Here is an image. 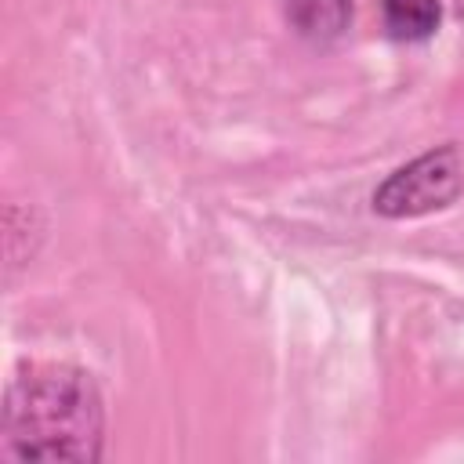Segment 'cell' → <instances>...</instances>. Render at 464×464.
Wrapping results in <instances>:
<instances>
[{"mask_svg":"<svg viewBox=\"0 0 464 464\" xmlns=\"http://www.w3.org/2000/svg\"><path fill=\"white\" fill-rule=\"evenodd\" d=\"M286 22L312 44H330L352 25V0H286Z\"/></svg>","mask_w":464,"mask_h":464,"instance_id":"cell-3","label":"cell"},{"mask_svg":"<svg viewBox=\"0 0 464 464\" xmlns=\"http://www.w3.org/2000/svg\"><path fill=\"white\" fill-rule=\"evenodd\" d=\"M381 18H384L388 36L417 44L439 29L442 4L439 0H381Z\"/></svg>","mask_w":464,"mask_h":464,"instance_id":"cell-4","label":"cell"},{"mask_svg":"<svg viewBox=\"0 0 464 464\" xmlns=\"http://www.w3.org/2000/svg\"><path fill=\"white\" fill-rule=\"evenodd\" d=\"M464 188V156L457 145L428 149L373 188V210L384 218H420L450 207Z\"/></svg>","mask_w":464,"mask_h":464,"instance_id":"cell-2","label":"cell"},{"mask_svg":"<svg viewBox=\"0 0 464 464\" xmlns=\"http://www.w3.org/2000/svg\"><path fill=\"white\" fill-rule=\"evenodd\" d=\"M105 410L87 370L47 362L11 377L4 399V457L98 460Z\"/></svg>","mask_w":464,"mask_h":464,"instance_id":"cell-1","label":"cell"}]
</instances>
